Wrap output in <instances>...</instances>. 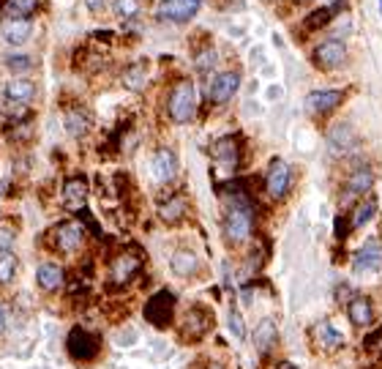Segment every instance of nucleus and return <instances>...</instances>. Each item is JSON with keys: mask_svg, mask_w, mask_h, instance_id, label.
<instances>
[{"mask_svg": "<svg viewBox=\"0 0 382 369\" xmlns=\"http://www.w3.org/2000/svg\"><path fill=\"white\" fill-rule=\"evenodd\" d=\"M142 265H145V257H142V252L134 249V246L131 249H121L118 255H112L109 263H107V290H123V287H129L139 277Z\"/></svg>", "mask_w": 382, "mask_h": 369, "instance_id": "nucleus-1", "label": "nucleus"}, {"mask_svg": "<svg viewBox=\"0 0 382 369\" xmlns=\"http://www.w3.org/2000/svg\"><path fill=\"white\" fill-rule=\"evenodd\" d=\"M102 334L87 328V326H74L69 334H66V353L74 364H93L99 361L102 355Z\"/></svg>", "mask_w": 382, "mask_h": 369, "instance_id": "nucleus-2", "label": "nucleus"}, {"mask_svg": "<svg viewBox=\"0 0 382 369\" xmlns=\"http://www.w3.org/2000/svg\"><path fill=\"white\" fill-rule=\"evenodd\" d=\"M213 328H216V315H213V309H208L205 304H194L189 306L183 317H180V323H178V339L180 342H202V339H208L213 334Z\"/></svg>", "mask_w": 382, "mask_h": 369, "instance_id": "nucleus-3", "label": "nucleus"}, {"mask_svg": "<svg viewBox=\"0 0 382 369\" xmlns=\"http://www.w3.org/2000/svg\"><path fill=\"white\" fill-rule=\"evenodd\" d=\"M47 241L58 255H77L87 244V228L80 219H63L47 232Z\"/></svg>", "mask_w": 382, "mask_h": 369, "instance_id": "nucleus-4", "label": "nucleus"}, {"mask_svg": "<svg viewBox=\"0 0 382 369\" xmlns=\"http://www.w3.org/2000/svg\"><path fill=\"white\" fill-rule=\"evenodd\" d=\"M377 183V173L371 164L358 161L352 170H347V176L342 181V189H339V203L342 205H355L358 200H364L366 194H371Z\"/></svg>", "mask_w": 382, "mask_h": 369, "instance_id": "nucleus-5", "label": "nucleus"}, {"mask_svg": "<svg viewBox=\"0 0 382 369\" xmlns=\"http://www.w3.org/2000/svg\"><path fill=\"white\" fill-rule=\"evenodd\" d=\"M167 115L170 121L183 126V123H191L194 115H197V88L191 80H178L173 88H170V96H167Z\"/></svg>", "mask_w": 382, "mask_h": 369, "instance_id": "nucleus-6", "label": "nucleus"}, {"mask_svg": "<svg viewBox=\"0 0 382 369\" xmlns=\"http://www.w3.org/2000/svg\"><path fill=\"white\" fill-rule=\"evenodd\" d=\"M325 148H328L330 159H349L358 154L361 148V134L358 129L349 121H339L333 123L325 134Z\"/></svg>", "mask_w": 382, "mask_h": 369, "instance_id": "nucleus-7", "label": "nucleus"}, {"mask_svg": "<svg viewBox=\"0 0 382 369\" xmlns=\"http://www.w3.org/2000/svg\"><path fill=\"white\" fill-rule=\"evenodd\" d=\"M210 159H213V164H216L219 173L235 176L238 167H241V161H244V142H241V137L238 134L219 137V140L213 142V148H210Z\"/></svg>", "mask_w": 382, "mask_h": 369, "instance_id": "nucleus-8", "label": "nucleus"}, {"mask_svg": "<svg viewBox=\"0 0 382 369\" xmlns=\"http://www.w3.org/2000/svg\"><path fill=\"white\" fill-rule=\"evenodd\" d=\"M175 309H178L175 293H170V290H156L151 299L145 301L142 315H145V323H151L153 328L167 331L175 323Z\"/></svg>", "mask_w": 382, "mask_h": 369, "instance_id": "nucleus-9", "label": "nucleus"}, {"mask_svg": "<svg viewBox=\"0 0 382 369\" xmlns=\"http://www.w3.org/2000/svg\"><path fill=\"white\" fill-rule=\"evenodd\" d=\"M347 58H349L347 41H344V38H336V36H328V38H322V41L314 47V53H312L314 66H317L320 71H325V74L344 69Z\"/></svg>", "mask_w": 382, "mask_h": 369, "instance_id": "nucleus-10", "label": "nucleus"}, {"mask_svg": "<svg viewBox=\"0 0 382 369\" xmlns=\"http://www.w3.org/2000/svg\"><path fill=\"white\" fill-rule=\"evenodd\" d=\"M293 167L284 161V159H271L268 170H265V178H262V186H265V194L273 200V203H281L290 189H293Z\"/></svg>", "mask_w": 382, "mask_h": 369, "instance_id": "nucleus-11", "label": "nucleus"}, {"mask_svg": "<svg viewBox=\"0 0 382 369\" xmlns=\"http://www.w3.org/2000/svg\"><path fill=\"white\" fill-rule=\"evenodd\" d=\"M344 99H347V93L342 88H314L306 93L303 107H306V112L312 118H325V115L336 112L339 107L344 105Z\"/></svg>", "mask_w": 382, "mask_h": 369, "instance_id": "nucleus-12", "label": "nucleus"}, {"mask_svg": "<svg viewBox=\"0 0 382 369\" xmlns=\"http://www.w3.org/2000/svg\"><path fill=\"white\" fill-rule=\"evenodd\" d=\"M380 271H382V241L380 238H369L352 255V274L355 277H371V274H380Z\"/></svg>", "mask_w": 382, "mask_h": 369, "instance_id": "nucleus-13", "label": "nucleus"}, {"mask_svg": "<svg viewBox=\"0 0 382 369\" xmlns=\"http://www.w3.org/2000/svg\"><path fill=\"white\" fill-rule=\"evenodd\" d=\"M241 88V71H219V74H213V80L208 82V90H205V96H208L210 105H227V102H232V96L238 93Z\"/></svg>", "mask_w": 382, "mask_h": 369, "instance_id": "nucleus-14", "label": "nucleus"}, {"mask_svg": "<svg viewBox=\"0 0 382 369\" xmlns=\"http://www.w3.org/2000/svg\"><path fill=\"white\" fill-rule=\"evenodd\" d=\"M312 345L317 348L320 353H325V355H333V353L344 351V345H347V336L342 334L330 320H317L312 326Z\"/></svg>", "mask_w": 382, "mask_h": 369, "instance_id": "nucleus-15", "label": "nucleus"}, {"mask_svg": "<svg viewBox=\"0 0 382 369\" xmlns=\"http://www.w3.org/2000/svg\"><path fill=\"white\" fill-rule=\"evenodd\" d=\"M202 0H161L156 9V17L161 22H175V25H183L194 19V14L200 11Z\"/></svg>", "mask_w": 382, "mask_h": 369, "instance_id": "nucleus-16", "label": "nucleus"}, {"mask_svg": "<svg viewBox=\"0 0 382 369\" xmlns=\"http://www.w3.org/2000/svg\"><path fill=\"white\" fill-rule=\"evenodd\" d=\"M87 197H90V183L85 176H69L63 181V194H60V203L66 211L80 213L87 205Z\"/></svg>", "mask_w": 382, "mask_h": 369, "instance_id": "nucleus-17", "label": "nucleus"}, {"mask_svg": "<svg viewBox=\"0 0 382 369\" xmlns=\"http://www.w3.org/2000/svg\"><path fill=\"white\" fill-rule=\"evenodd\" d=\"M170 271H173L178 279L189 282L202 274V260H200V255L194 249L180 246V249H175L173 255H170Z\"/></svg>", "mask_w": 382, "mask_h": 369, "instance_id": "nucleus-18", "label": "nucleus"}, {"mask_svg": "<svg viewBox=\"0 0 382 369\" xmlns=\"http://www.w3.org/2000/svg\"><path fill=\"white\" fill-rule=\"evenodd\" d=\"M63 126H66V134L74 140H85L87 134L93 132V112L82 105L66 107L63 112Z\"/></svg>", "mask_w": 382, "mask_h": 369, "instance_id": "nucleus-19", "label": "nucleus"}, {"mask_svg": "<svg viewBox=\"0 0 382 369\" xmlns=\"http://www.w3.org/2000/svg\"><path fill=\"white\" fill-rule=\"evenodd\" d=\"M251 342H254L257 355L268 358V355L278 348V323L276 320H273V317H262L260 323L254 326V331H251Z\"/></svg>", "mask_w": 382, "mask_h": 369, "instance_id": "nucleus-20", "label": "nucleus"}, {"mask_svg": "<svg viewBox=\"0 0 382 369\" xmlns=\"http://www.w3.org/2000/svg\"><path fill=\"white\" fill-rule=\"evenodd\" d=\"M36 284H38V290L47 293V296L63 290V287H66V268L60 263H55V260H44V263L36 268Z\"/></svg>", "mask_w": 382, "mask_h": 369, "instance_id": "nucleus-21", "label": "nucleus"}, {"mask_svg": "<svg viewBox=\"0 0 382 369\" xmlns=\"http://www.w3.org/2000/svg\"><path fill=\"white\" fill-rule=\"evenodd\" d=\"M151 176L161 186H170L178 178V156L173 148H158L153 159H151Z\"/></svg>", "mask_w": 382, "mask_h": 369, "instance_id": "nucleus-22", "label": "nucleus"}, {"mask_svg": "<svg viewBox=\"0 0 382 369\" xmlns=\"http://www.w3.org/2000/svg\"><path fill=\"white\" fill-rule=\"evenodd\" d=\"M347 317L355 328H371L374 320H377V312H374L371 299L364 296V293H355V296L347 301Z\"/></svg>", "mask_w": 382, "mask_h": 369, "instance_id": "nucleus-23", "label": "nucleus"}, {"mask_svg": "<svg viewBox=\"0 0 382 369\" xmlns=\"http://www.w3.org/2000/svg\"><path fill=\"white\" fill-rule=\"evenodd\" d=\"M189 213V197L183 192H170L161 203H158V219L164 225H178L183 222Z\"/></svg>", "mask_w": 382, "mask_h": 369, "instance_id": "nucleus-24", "label": "nucleus"}, {"mask_svg": "<svg viewBox=\"0 0 382 369\" xmlns=\"http://www.w3.org/2000/svg\"><path fill=\"white\" fill-rule=\"evenodd\" d=\"M380 211V203L374 194H366L364 200H358L352 205V213H349V232H358V230L369 228L374 222V216Z\"/></svg>", "mask_w": 382, "mask_h": 369, "instance_id": "nucleus-25", "label": "nucleus"}, {"mask_svg": "<svg viewBox=\"0 0 382 369\" xmlns=\"http://www.w3.org/2000/svg\"><path fill=\"white\" fill-rule=\"evenodd\" d=\"M36 93H38V85H36L33 80H25V77L9 80L6 88H3L6 102H11V105H31L36 99Z\"/></svg>", "mask_w": 382, "mask_h": 369, "instance_id": "nucleus-26", "label": "nucleus"}, {"mask_svg": "<svg viewBox=\"0 0 382 369\" xmlns=\"http://www.w3.org/2000/svg\"><path fill=\"white\" fill-rule=\"evenodd\" d=\"M0 33H3V38H6V44L19 47V44H25V41L31 38V33H33V22H31V19H3Z\"/></svg>", "mask_w": 382, "mask_h": 369, "instance_id": "nucleus-27", "label": "nucleus"}, {"mask_svg": "<svg viewBox=\"0 0 382 369\" xmlns=\"http://www.w3.org/2000/svg\"><path fill=\"white\" fill-rule=\"evenodd\" d=\"M121 82H123V88L131 90V93L145 90V85H148V60H137V63L126 66L121 74Z\"/></svg>", "mask_w": 382, "mask_h": 369, "instance_id": "nucleus-28", "label": "nucleus"}, {"mask_svg": "<svg viewBox=\"0 0 382 369\" xmlns=\"http://www.w3.org/2000/svg\"><path fill=\"white\" fill-rule=\"evenodd\" d=\"M38 9V0H0L3 19H28Z\"/></svg>", "mask_w": 382, "mask_h": 369, "instance_id": "nucleus-29", "label": "nucleus"}, {"mask_svg": "<svg viewBox=\"0 0 382 369\" xmlns=\"http://www.w3.org/2000/svg\"><path fill=\"white\" fill-rule=\"evenodd\" d=\"M36 134V123L33 118H28V121H17V123H6V140L14 142V145H25V142H31Z\"/></svg>", "mask_w": 382, "mask_h": 369, "instance_id": "nucleus-30", "label": "nucleus"}, {"mask_svg": "<svg viewBox=\"0 0 382 369\" xmlns=\"http://www.w3.org/2000/svg\"><path fill=\"white\" fill-rule=\"evenodd\" d=\"M19 274V257L9 249V252H0V287H9L11 282L17 279Z\"/></svg>", "mask_w": 382, "mask_h": 369, "instance_id": "nucleus-31", "label": "nucleus"}, {"mask_svg": "<svg viewBox=\"0 0 382 369\" xmlns=\"http://www.w3.org/2000/svg\"><path fill=\"white\" fill-rule=\"evenodd\" d=\"M227 331H229V336H232L235 342H244V339H246L244 312H241L235 304H229V309H227Z\"/></svg>", "mask_w": 382, "mask_h": 369, "instance_id": "nucleus-32", "label": "nucleus"}, {"mask_svg": "<svg viewBox=\"0 0 382 369\" xmlns=\"http://www.w3.org/2000/svg\"><path fill=\"white\" fill-rule=\"evenodd\" d=\"M216 63H219V55H216V47H213V44L202 47L200 53L194 55V69L200 71V74H210V71L216 69Z\"/></svg>", "mask_w": 382, "mask_h": 369, "instance_id": "nucleus-33", "label": "nucleus"}, {"mask_svg": "<svg viewBox=\"0 0 382 369\" xmlns=\"http://www.w3.org/2000/svg\"><path fill=\"white\" fill-rule=\"evenodd\" d=\"M139 342V331L134 326H129V323H123L121 328L115 331V345L118 348H131V345H137Z\"/></svg>", "mask_w": 382, "mask_h": 369, "instance_id": "nucleus-34", "label": "nucleus"}, {"mask_svg": "<svg viewBox=\"0 0 382 369\" xmlns=\"http://www.w3.org/2000/svg\"><path fill=\"white\" fill-rule=\"evenodd\" d=\"M112 9H115L118 19H131L142 11V3H139V0H115V6H112Z\"/></svg>", "mask_w": 382, "mask_h": 369, "instance_id": "nucleus-35", "label": "nucleus"}, {"mask_svg": "<svg viewBox=\"0 0 382 369\" xmlns=\"http://www.w3.org/2000/svg\"><path fill=\"white\" fill-rule=\"evenodd\" d=\"M6 66L11 74H25V71L33 69V58L31 55H9L6 58Z\"/></svg>", "mask_w": 382, "mask_h": 369, "instance_id": "nucleus-36", "label": "nucleus"}, {"mask_svg": "<svg viewBox=\"0 0 382 369\" xmlns=\"http://www.w3.org/2000/svg\"><path fill=\"white\" fill-rule=\"evenodd\" d=\"M14 315H17V309L11 304H0V339L14 331Z\"/></svg>", "mask_w": 382, "mask_h": 369, "instance_id": "nucleus-37", "label": "nucleus"}, {"mask_svg": "<svg viewBox=\"0 0 382 369\" xmlns=\"http://www.w3.org/2000/svg\"><path fill=\"white\" fill-rule=\"evenodd\" d=\"M14 244H17V230L0 225V252H9Z\"/></svg>", "mask_w": 382, "mask_h": 369, "instance_id": "nucleus-38", "label": "nucleus"}, {"mask_svg": "<svg viewBox=\"0 0 382 369\" xmlns=\"http://www.w3.org/2000/svg\"><path fill=\"white\" fill-rule=\"evenodd\" d=\"M87 3V9L93 11V14H99V11H104V6L109 3V0H85Z\"/></svg>", "mask_w": 382, "mask_h": 369, "instance_id": "nucleus-39", "label": "nucleus"}, {"mask_svg": "<svg viewBox=\"0 0 382 369\" xmlns=\"http://www.w3.org/2000/svg\"><path fill=\"white\" fill-rule=\"evenodd\" d=\"M200 369H227L224 361H216V358H205V364Z\"/></svg>", "mask_w": 382, "mask_h": 369, "instance_id": "nucleus-40", "label": "nucleus"}, {"mask_svg": "<svg viewBox=\"0 0 382 369\" xmlns=\"http://www.w3.org/2000/svg\"><path fill=\"white\" fill-rule=\"evenodd\" d=\"M268 96H271V99H281V88H276V85H273V88L268 90Z\"/></svg>", "mask_w": 382, "mask_h": 369, "instance_id": "nucleus-41", "label": "nucleus"}, {"mask_svg": "<svg viewBox=\"0 0 382 369\" xmlns=\"http://www.w3.org/2000/svg\"><path fill=\"white\" fill-rule=\"evenodd\" d=\"M276 369H298V367H295V364H290V361H281Z\"/></svg>", "mask_w": 382, "mask_h": 369, "instance_id": "nucleus-42", "label": "nucleus"}, {"mask_svg": "<svg viewBox=\"0 0 382 369\" xmlns=\"http://www.w3.org/2000/svg\"><path fill=\"white\" fill-rule=\"evenodd\" d=\"M293 3H306V0H293Z\"/></svg>", "mask_w": 382, "mask_h": 369, "instance_id": "nucleus-43", "label": "nucleus"}, {"mask_svg": "<svg viewBox=\"0 0 382 369\" xmlns=\"http://www.w3.org/2000/svg\"><path fill=\"white\" fill-rule=\"evenodd\" d=\"M380 17H382V0H380Z\"/></svg>", "mask_w": 382, "mask_h": 369, "instance_id": "nucleus-44", "label": "nucleus"}, {"mask_svg": "<svg viewBox=\"0 0 382 369\" xmlns=\"http://www.w3.org/2000/svg\"><path fill=\"white\" fill-rule=\"evenodd\" d=\"M31 369H38V367H31Z\"/></svg>", "mask_w": 382, "mask_h": 369, "instance_id": "nucleus-45", "label": "nucleus"}]
</instances>
